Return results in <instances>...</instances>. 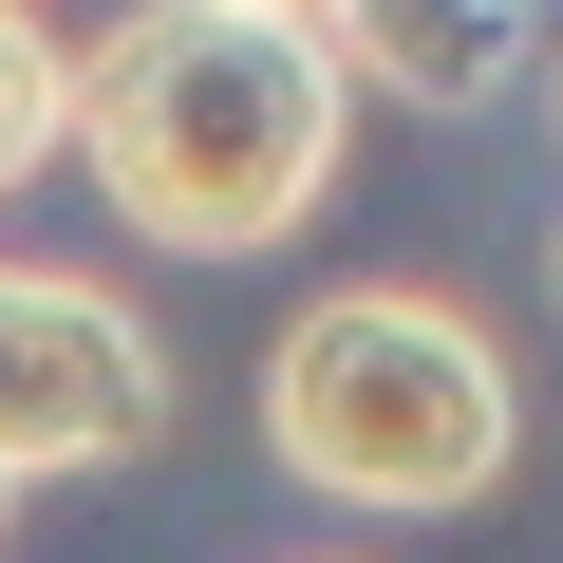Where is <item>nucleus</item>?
Listing matches in <instances>:
<instances>
[{
  "mask_svg": "<svg viewBox=\"0 0 563 563\" xmlns=\"http://www.w3.org/2000/svg\"><path fill=\"white\" fill-rule=\"evenodd\" d=\"M339 113H357V57L320 20H263V0H151L76 57V151L113 225H151L169 263L282 244L339 188Z\"/></svg>",
  "mask_w": 563,
  "mask_h": 563,
  "instance_id": "obj_1",
  "label": "nucleus"
},
{
  "mask_svg": "<svg viewBox=\"0 0 563 563\" xmlns=\"http://www.w3.org/2000/svg\"><path fill=\"white\" fill-rule=\"evenodd\" d=\"M320 38H339L357 76H395V95H488L507 0H320Z\"/></svg>",
  "mask_w": 563,
  "mask_h": 563,
  "instance_id": "obj_4",
  "label": "nucleus"
},
{
  "mask_svg": "<svg viewBox=\"0 0 563 563\" xmlns=\"http://www.w3.org/2000/svg\"><path fill=\"white\" fill-rule=\"evenodd\" d=\"M263 432L301 488L339 507H470L507 470V357L413 301V282H357V301H301L263 357Z\"/></svg>",
  "mask_w": 563,
  "mask_h": 563,
  "instance_id": "obj_2",
  "label": "nucleus"
},
{
  "mask_svg": "<svg viewBox=\"0 0 563 563\" xmlns=\"http://www.w3.org/2000/svg\"><path fill=\"white\" fill-rule=\"evenodd\" d=\"M57 132H76V57L38 38V0H0V188H38Z\"/></svg>",
  "mask_w": 563,
  "mask_h": 563,
  "instance_id": "obj_5",
  "label": "nucleus"
},
{
  "mask_svg": "<svg viewBox=\"0 0 563 563\" xmlns=\"http://www.w3.org/2000/svg\"><path fill=\"white\" fill-rule=\"evenodd\" d=\"M263 20H320V0H263Z\"/></svg>",
  "mask_w": 563,
  "mask_h": 563,
  "instance_id": "obj_6",
  "label": "nucleus"
},
{
  "mask_svg": "<svg viewBox=\"0 0 563 563\" xmlns=\"http://www.w3.org/2000/svg\"><path fill=\"white\" fill-rule=\"evenodd\" d=\"M169 432V357L132 301H95V282H38L0 263V488L20 470H132Z\"/></svg>",
  "mask_w": 563,
  "mask_h": 563,
  "instance_id": "obj_3",
  "label": "nucleus"
}]
</instances>
